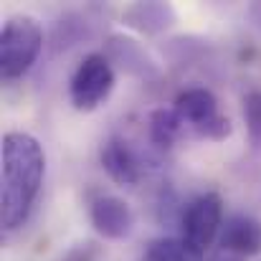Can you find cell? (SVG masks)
Segmentation results:
<instances>
[{
    "instance_id": "cell-8",
    "label": "cell",
    "mask_w": 261,
    "mask_h": 261,
    "mask_svg": "<svg viewBox=\"0 0 261 261\" xmlns=\"http://www.w3.org/2000/svg\"><path fill=\"white\" fill-rule=\"evenodd\" d=\"M99 163L117 185H135L142 177V160L124 137H109L99 150Z\"/></svg>"
},
{
    "instance_id": "cell-13",
    "label": "cell",
    "mask_w": 261,
    "mask_h": 261,
    "mask_svg": "<svg viewBox=\"0 0 261 261\" xmlns=\"http://www.w3.org/2000/svg\"><path fill=\"white\" fill-rule=\"evenodd\" d=\"M89 23L82 15H66L61 23H56V33H54V41H56V48H69L74 43H79L82 38H89Z\"/></svg>"
},
{
    "instance_id": "cell-10",
    "label": "cell",
    "mask_w": 261,
    "mask_h": 261,
    "mask_svg": "<svg viewBox=\"0 0 261 261\" xmlns=\"http://www.w3.org/2000/svg\"><path fill=\"white\" fill-rule=\"evenodd\" d=\"M173 109L180 114V119L185 124H190L193 129H200L203 124H208L211 119H216L218 112V99L213 96V91L205 87H193L185 89L175 96Z\"/></svg>"
},
{
    "instance_id": "cell-9",
    "label": "cell",
    "mask_w": 261,
    "mask_h": 261,
    "mask_svg": "<svg viewBox=\"0 0 261 261\" xmlns=\"http://www.w3.org/2000/svg\"><path fill=\"white\" fill-rule=\"evenodd\" d=\"M177 15H175V8L168 3H132L124 8L122 13V23L127 28H132L135 33H142V36H160L165 33L168 28H173Z\"/></svg>"
},
{
    "instance_id": "cell-3",
    "label": "cell",
    "mask_w": 261,
    "mask_h": 261,
    "mask_svg": "<svg viewBox=\"0 0 261 261\" xmlns=\"http://www.w3.org/2000/svg\"><path fill=\"white\" fill-rule=\"evenodd\" d=\"M114 89V66L104 54H89L69 79V99L74 109H99Z\"/></svg>"
},
{
    "instance_id": "cell-5",
    "label": "cell",
    "mask_w": 261,
    "mask_h": 261,
    "mask_svg": "<svg viewBox=\"0 0 261 261\" xmlns=\"http://www.w3.org/2000/svg\"><path fill=\"white\" fill-rule=\"evenodd\" d=\"M89 218H91V226L96 228V233L109 241L127 239L135 228V213H132L129 203L122 200L119 195H109V193L96 195L91 200Z\"/></svg>"
},
{
    "instance_id": "cell-14",
    "label": "cell",
    "mask_w": 261,
    "mask_h": 261,
    "mask_svg": "<svg viewBox=\"0 0 261 261\" xmlns=\"http://www.w3.org/2000/svg\"><path fill=\"white\" fill-rule=\"evenodd\" d=\"M244 119H246V132L249 142L254 150H261V91H254L244 101Z\"/></svg>"
},
{
    "instance_id": "cell-1",
    "label": "cell",
    "mask_w": 261,
    "mask_h": 261,
    "mask_svg": "<svg viewBox=\"0 0 261 261\" xmlns=\"http://www.w3.org/2000/svg\"><path fill=\"white\" fill-rule=\"evenodd\" d=\"M43 175V145L28 132H8L0 147V223L5 231H15L28 221Z\"/></svg>"
},
{
    "instance_id": "cell-12",
    "label": "cell",
    "mask_w": 261,
    "mask_h": 261,
    "mask_svg": "<svg viewBox=\"0 0 261 261\" xmlns=\"http://www.w3.org/2000/svg\"><path fill=\"white\" fill-rule=\"evenodd\" d=\"M142 261H203V251L188 244L182 236H168L155 239L145 249Z\"/></svg>"
},
{
    "instance_id": "cell-2",
    "label": "cell",
    "mask_w": 261,
    "mask_h": 261,
    "mask_svg": "<svg viewBox=\"0 0 261 261\" xmlns=\"http://www.w3.org/2000/svg\"><path fill=\"white\" fill-rule=\"evenodd\" d=\"M43 51V25L25 13L10 15L0 33V74L13 82L31 71Z\"/></svg>"
},
{
    "instance_id": "cell-15",
    "label": "cell",
    "mask_w": 261,
    "mask_h": 261,
    "mask_svg": "<svg viewBox=\"0 0 261 261\" xmlns=\"http://www.w3.org/2000/svg\"><path fill=\"white\" fill-rule=\"evenodd\" d=\"M231 119L228 117H223V114H218L216 119H211L208 124H203L200 129H195V135L198 137H205V140H213V142H221V140H226L228 135H231Z\"/></svg>"
},
{
    "instance_id": "cell-6",
    "label": "cell",
    "mask_w": 261,
    "mask_h": 261,
    "mask_svg": "<svg viewBox=\"0 0 261 261\" xmlns=\"http://www.w3.org/2000/svg\"><path fill=\"white\" fill-rule=\"evenodd\" d=\"M104 56L129 76H137V79H158L160 76L158 61L145 51V46L140 41H135L129 36L112 33L104 43Z\"/></svg>"
},
{
    "instance_id": "cell-11",
    "label": "cell",
    "mask_w": 261,
    "mask_h": 261,
    "mask_svg": "<svg viewBox=\"0 0 261 261\" xmlns=\"http://www.w3.org/2000/svg\"><path fill=\"white\" fill-rule=\"evenodd\" d=\"M182 124H185V122L180 119V114L175 112L173 107H170V109L160 107V109L150 112V117H147L150 142H152L158 150H170L175 145V140L180 137V132H182Z\"/></svg>"
},
{
    "instance_id": "cell-16",
    "label": "cell",
    "mask_w": 261,
    "mask_h": 261,
    "mask_svg": "<svg viewBox=\"0 0 261 261\" xmlns=\"http://www.w3.org/2000/svg\"><path fill=\"white\" fill-rule=\"evenodd\" d=\"M94 259V244H84V246H79V249H74L66 261H91Z\"/></svg>"
},
{
    "instance_id": "cell-7",
    "label": "cell",
    "mask_w": 261,
    "mask_h": 261,
    "mask_svg": "<svg viewBox=\"0 0 261 261\" xmlns=\"http://www.w3.org/2000/svg\"><path fill=\"white\" fill-rule=\"evenodd\" d=\"M218 246L223 254L231 256H259L261 254V221L249 216V213H233L231 218H226L221 236H218Z\"/></svg>"
},
{
    "instance_id": "cell-4",
    "label": "cell",
    "mask_w": 261,
    "mask_h": 261,
    "mask_svg": "<svg viewBox=\"0 0 261 261\" xmlns=\"http://www.w3.org/2000/svg\"><path fill=\"white\" fill-rule=\"evenodd\" d=\"M223 228V200L218 193H200L180 211V233L188 244L205 251Z\"/></svg>"
},
{
    "instance_id": "cell-17",
    "label": "cell",
    "mask_w": 261,
    "mask_h": 261,
    "mask_svg": "<svg viewBox=\"0 0 261 261\" xmlns=\"http://www.w3.org/2000/svg\"><path fill=\"white\" fill-rule=\"evenodd\" d=\"M213 261H241V259H239V256H231V254H223V251H221V254H218V256H216Z\"/></svg>"
}]
</instances>
